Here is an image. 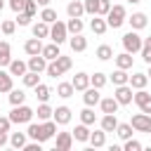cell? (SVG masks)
Wrapping results in <instances>:
<instances>
[{
  "label": "cell",
  "mask_w": 151,
  "mask_h": 151,
  "mask_svg": "<svg viewBox=\"0 0 151 151\" xmlns=\"http://www.w3.org/2000/svg\"><path fill=\"white\" fill-rule=\"evenodd\" d=\"M71 85H73V90H78V92H85V90L90 87V76L80 71V73H76V76H73Z\"/></svg>",
  "instance_id": "obj_11"
},
{
  "label": "cell",
  "mask_w": 151,
  "mask_h": 151,
  "mask_svg": "<svg viewBox=\"0 0 151 151\" xmlns=\"http://www.w3.org/2000/svg\"><path fill=\"white\" fill-rule=\"evenodd\" d=\"M125 21H127V17H125V7H123V5H113V7L109 9V14H106V24H109V28H120Z\"/></svg>",
  "instance_id": "obj_2"
},
{
  "label": "cell",
  "mask_w": 151,
  "mask_h": 151,
  "mask_svg": "<svg viewBox=\"0 0 151 151\" xmlns=\"http://www.w3.org/2000/svg\"><path fill=\"white\" fill-rule=\"evenodd\" d=\"M127 2H132V5H134V2H142V0H127Z\"/></svg>",
  "instance_id": "obj_59"
},
{
  "label": "cell",
  "mask_w": 151,
  "mask_h": 151,
  "mask_svg": "<svg viewBox=\"0 0 151 151\" xmlns=\"http://www.w3.org/2000/svg\"><path fill=\"white\" fill-rule=\"evenodd\" d=\"M68 45H71L73 52H85V50H87V38H83L80 33H76V35L68 38Z\"/></svg>",
  "instance_id": "obj_16"
},
{
  "label": "cell",
  "mask_w": 151,
  "mask_h": 151,
  "mask_svg": "<svg viewBox=\"0 0 151 151\" xmlns=\"http://www.w3.org/2000/svg\"><path fill=\"white\" fill-rule=\"evenodd\" d=\"M99 106H101V113H116L120 104L116 101V97H104L99 99Z\"/></svg>",
  "instance_id": "obj_20"
},
{
  "label": "cell",
  "mask_w": 151,
  "mask_h": 151,
  "mask_svg": "<svg viewBox=\"0 0 151 151\" xmlns=\"http://www.w3.org/2000/svg\"><path fill=\"white\" fill-rule=\"evenodd\" d=\"M132 99H134V104L139 106V111H142V113H151V94H149L144 87H142V90H137Z\"/></svg>",
  "instance_id": "obj_7"
},
{
  "label": "cell",
  "mask_w": 151,
  "mask_h": 151,
  "mask_svg": "<svg viewBox=\"0 0 151 151\" xmlns=\"http://www.w3.org/2000/svg\"><path fill=\"white\" fill-rule=\"evenodd\" d=\"M52 106L47 104V101H42L40 106H38V111H35V116H38V120H47V118H52Z\"/></svg>",
  "instance_id": "obj_37"
},
{
  "label": "cell",
  "mask_w": 151,
  "mask_h": 151,
  "mask_svg": "<svg viewBox=\"0 0 151 151\" xmlns=\"http://www.w3.org/2000/svg\"><path fill=\"white\" fill-rule=\"evenodd\" d=\"M42 132H45V137H47V139H52V137H54V132H57V123H54V118H52V120H50V118H47V120H42Z\"/></svg>",
  "instance_id": "obj_43"
},
{
  "label": "cell",
  "mask_w": 151,
  "mask_h": 151,
  "mask_svg": "<svg viewBox=\"0 0 151 151\" xmlns=\"http://www.w3.org/2000/svg\"><path fill=\"white\" fill-rule=\"evenodd\" d=\"M109 9H111V2H109V0H99L97 14H99V17H106V14H109Z\"/></svg>",
  "instance_id": "obj_50"
},
{
  "label": "cell",
  "mask_w": 151,
  "mask_h": 151,
  "mask_svg": "<svg viewBox=\"0 0 151 151\" xmlns=\"http://www.w3.org/2000/svg\"><path fill=\"white\" fill-rule=\"evenodd\" d=\"M83 26H85V24L80 21V17H68V24H66V31L76 35V33H80V31H83Z\"/></svg>",
  "instance_id": "obj_30"
},
{
  "label": "cell",
  "mask_w": 151,
  "mask_h": 151,
  "mask_svg": "<svg viewBox=\"0 0 151 151\" xmlns=\"http://www.w3.org/2000/svg\"><path fill=\"white\" fill-rule=\"evenodd\" d=\"M99 125H101V130H104V132H116V125H118L116 113H104V116H101V120H99Z\"/></svg>",
  "instance_id": "obj_14"
},
{
  "label": "cell",
  "mask_w": 151,
  "mask_h": 151,
  "mask_svg": "<svg viewBox=\"0 0 151 151\" xmlns=\"http://www.w3.org/2000/svg\"><path fill=\"white\" fill-rule=\"evenodd\" d=\"M127 21H130L132 31H142V28H144V26L149 24V19H146V14H144V12H134V14H132V17L127 19Z\"/></svg>",
  "instance_id": "obj_15"
},
{
  "label": "cell",
  "mask_w": 151,
  "mask_h": 151,
  "mask_svg": "<svg viewBox=\"0 0 151 151\" xmlns=\"http://www.w3.org/2000/svg\"><path fill=\"white\" fill-rule=\"evenodd\" d=\"M21 78H24V85H26V87H35V85L40 83V76H38L35 71H26Z\"/></svg>",
  "instance_id": "obj_39"
},
{
  "label": "cell",
  "mask_w": 151,
  "mask_h": 151,
  "mask_svg": "<svg viewBox=\"0 0 151 151\" xmlns=\"http://www.w3.org/2000/svg\"><path fill=\"white\" fill-rule=\"evenodd\" d=\"M0 28H2V33H5V35H12V33H14V28H17V21H9V19H7V21H2V26H0Z\"/></svg>",
  "instance_id": "obj_49"
},
{
  "label": "cell",
  "mask_w": 151,
  "mask_h": 151,
  "mask_svg": "<svg viewBox=\"0 0 151 151\" xmlns=\"http://www.w3.org/2000/svg\"><path fill=\"white\" fill-rule=\"evenodd\" d=\"M17 24H19V26H28V24H31V17H28V14H24V12H19Z\"/></svg>",
  "instance_id": "obj_54"
},
{
  "label": "cell",
  "mask_w": 151,
  "mask_h": 151,
  "mask_svg": "<svg viewBox=\"0 0 151 151\" xmlns=\"http://www.w3.org/2000/svg\"><path fill=\"white\" fill-rule=\"evenodd\" d=\"M99 99H101V94H99V90H97V87H87V90H85V94H83L85 106H97V104H99Z\"/></svg>",
  "instance_id": "obj_17"
},
{
  "label": "cell",
  "mask_w": 151,
  "mask_h": 151,
  "mask_svg": "<svg viewBox=\"0 0 151 151\" xmlns=\"http://www.w3.org/2000/svg\"><path fill=\"white\" fill-rule=\"evenodd\" d=\"M9 127H12L9 116H7V118H5V116H0V132H9Z\"/></svg>",
  "instance_id": "obj_52"
},
{
  "label": "cell",
  "mask_w": 151,
  "mask_h": 151,
  "mask_svg": "<svg viewBox=\"0 0 151 151\" xmlns=\"http://www.w3.org/2000/svg\"><path fill=\"white\" fill-rule=\"evenodd\" d=\"M52 118H54L57 125H66V123L71 120V109H68V106H57V109L52 111Z\"/></svg>",
  "instance_id": "obj_10"
},
{
  "label": "cell",
  "mask_w": 151,
  "mask_h": 151,
  "mask_svg": "<svg viewBox=\"0 0 151 151\" xmlns=\"http://www.w3.org/2000/svg\"><path fill=\"white\" fill-rule=\"evenodd\" d=\"M28 71H35V73H40V71H45L47 68V59L42 57V54H33V57H28Z\"/></svg>",
  "instance_id": "obj_9"
},
{
  "label": "cell",
  "mask_w": 151,
  "mask_h": 151,
  "mask_svg": "<svg viewBox=\"0 0 151 151\" xmlns=\"http://www.w3.org/2000/svg\"><path fill=\"white\" fill-rule=\"evenodd\" d=\"M33 90H35V97H38L40 101H47V99H50V94H52V90H50L47 85H42V83H38Z\"/></svg>",
  "instance_id": "obj_40"
},
{
  "label": "cell",
  "mask_w": 151,
  "mask_h": 151,
  "mask_svg": "<svg viewBox=\"0 0 151 151\" xmlns=\"http://www.w3.org/2000/svg\"><path fill=\"white\" fill-rule=\"evenodd\" d=\"M33 116H35V111L31 109V106H26V104H17L12 111H9V120L12 123H31L33 120Z\"/></svg>",
  "instance_id": "obj_1"
},
{
  "label": "cell",
  "mask_w": 151,
  "mask_h": 151,
  "mask_svg": "<svg viewBox=\"0 0 151 151\" xmlns=\"http://www.w3.org/2000/svg\"><path fill=\"white\" fill-rule=\"evenodd\" d=\"M142 35L137 33V31H130V33H125L123 35V47H125V52H130V54H134V52H139L142 50Z\"/></svg>",
  "instance_id": "obj_3"
},
{
  "label": "cell",
  "mask_w": 151,
  "mask_h": 151,
  "mask_svg": "<svg viewBox=\"0 0 151 151\" xmlns=\"http://www.w3.org/2000/svg\"><path fill=\"white\" fill-rule=\"evenodd\" d=\"M7 144V132H0V149Z\"/></svg>",
  "instance_id": "obj_55"
},
{
  "label": "cell",
  "mask_w": 151,
  "mask_h": 151,
  "mask_svg": "<svg viewBox=\"0 0 151 151\" xmlns=\"http://www.w3.org/2000/svg\"><path fill=\"white\" fill-rule=\"evenodd\" d=\"M80 120H83L85 125H94V120H97V116H94V111H92V106H85V109L80 111Z\"/></svg>",
  "instance_id": "obj_41"
},
{
  "label": "cell",
  "mask_w": 151,
  "mask_h": 151,
  "mask_svg": "<svg viewBox=\"0 0 151 151\" xmlns=\"http://www.w3.org/2000/svg\"><path fill=\"white\" fill-rule=\"evenodd\" d=\"M40 21H45V24H54V21H57V12H54L52 7H45V9L40 12Z\"/></svg>",
  "instance_id": "obj_45"
},
{
  "label": "cell",
  "mask_w": 151,
  "mask_h": 151,
  "mask_svg": "<svg viewBox=\"0 0 151 151\" xmlns=\"http://www.w3.org/2000/svg\"><path fill=\"white\" fill-rule=\"evenodd\" d=\"M50 38H52V42H57V45H61L66 38H68V31H66V24H61L59 19L54 21V24H50Z\"/></svg>",
  "instance_id": "obj_5"
},
{
  "label": "cell",
  "mask_w": 151,
  "mask_h": 151,
  "mask_svg": "<svg viewBox=\"0 0 151 151\" xmlns=\"http://www.w3.org/2000/svg\"><path fill=\"white\" fill-rule=\"evenodd\" d=\"M24 5H26V0H9V7H12V12H24Z\"/></svg>",
  "instance_id": "obj_51"
},
{
  "label": "cell",
  "mask_w": 151,
  "mask_h": 151,
  "mask_svg": "<svg viewBox=\"0 0 151 151\" xmlns=\"http://www.w3.org/2000/svg\"><path fill=\"white\" fill-rule=\"evenodd\" d=\"M35 12H38V2H35V0H26V5H24V14H28V17L33 19Z\"/></svg>",
  "instance_id": "obj_46"
},
{
  "label": "cell",
  "mask_w": 151,
  "mask_h": 151,
  "mask_svg": "<svg viewBox=\"0 0 151 151\" xmlns=\"http://www.w3.org/2000/svg\"><path fill=\"white\" fill-rule=\"evenodd\" d=\"M146 78L151 80V64H149V71H146Z\"/></svg>",
  "instance_id": "obj_57"
},
{
  "label": "cell",
  "mask_w": 151,
  "mask_h": 151,
  "mask_svg": "<svg viewBox=\"0 0 151 151\" xmlns=\"http://www.w3.org/2000/svg\"><path fill=\"white\" fill-rule=\"evenodd\" d=\"M94 54H97V59H101V61H109V59L113 57V47H111V45H99Z\"/></svg>",
  "instance_id": "obj_33"
},
{
  "label": "cell",
  "mask_w": 151,
  "mask_h": 151,
  "mask_svg": "<svg viewBox=\"0 0 151 151\" xmlns=\"http://www.w3.org/2000/svg\"><path fill=\"white\" fill-rule=\"evenodd\" d=\"M24 151H42V146H40V142H35V139H33L31 144H28V142L24 144Z\"/></svg>",
  "instance_id": "obj_53"
},
{
  "label": "cell",
  "mask_w": 151,
  "mask_h": 151,
  "mask_svg": "<svg viewBox=\"0 0 151 151\" xmlns=\"http://www.w3.org/2000/svg\"><path fill=\"white\" fill-rule=\"evenodd\" d=\"M40 54H42L47 61H52V59H57L61 52H59V45H57V42H50V45H42V52H40Z\"/></svg>",
  "instance_id": "obj_23"
},
{
  "label": "cell",
  "mask_w": 151,
  "mask_h": 151,
  "mask_svg": "<svg viewBox=\"0 0 151 151\" xmlns=\"http://www.w3.org/2000/svg\"><path fill=\"white\" fill-rule=\"evenodd\" d=\"M146 83H149L146 73H132L130 80H127V85H130L132 90H142V87H146Z\"/></svg>",
  "instance_id": "obj_19"
},
{
  "label": "cell",
  "mask_w": 151,
  "mask_h": 151,
  "mask_svg": "<svg viewBox=\"0 0 151 151\" xmlns=\"http://www.w3.org/2000/svg\"><path fill=\"white\" fill-rule=\"evenodd\" d=\"M54 146H57V151H68V149L73 146V134H71V132H59Z\"/></svg>",
  "instance_id": "obj_13"
},
{
  "label": "cell",
  "mask_w": 151,
  "mask_h": 151,
  "mask_svg": "<svg viewBox=\"0 0 151 151\" xmlns=\"http://www.w3.org/2000/svg\"><path fill=\"white\" fill-rule=\"evenodd\" d=\"M66 14H68V17H83V14H85V5H83L80 0H71V2L66 5Z\"/></svg>",
  "instance_id": "obj_22"
},
{
  "label": "cell",
  "mask_w": 151,
  "mask_h": 151,
  "mask_svg": "<svg viewBox=\"0 0 151 151\" xmlns=\"http://www.w3.org/2000/svg\"><path fill=\"white\" fill-rule=\"evenodd\" d=\"M130 125L137 132H151V113H134Z\"/></svg>",
  "instance_id": "obj_4"
},
{
  "label": "cell",
  "mask_w": 151,
  "mask_h": 151,
  "mask_svg": "<svg viewBox=\"0 0 151 151\" xmlns=\"http://www.w3.org/2000/svg\"><path fill=\"white\" fill-rule=\"evenodd\" d=\"M26 71H28L26 61H21V59H12V61H9V73H12V76H24Z\"/></svg>",
  "instance_id": "obj_27"
},
{
  "label": "cell",
  "mask_w": 151,
  "mask_h": 151,
  "mask_svg": "<svg viewBox=\"0 0 151 151\" xmlns=\"http://www.w3.org/2000/svg\"><path fill=\"white\" fill-rule=\"evenodd\" d=\"M94 149H99V146H104L106 144V132L104 130H94V132H90V139H87Z\"/></svg>",
  "instance_id": "obj_25"
},
{
  "label": "cell",
  "mask_w": 151,
  "mask_h": 151,
  "mask_svg": "<svg viewBox=\"0 0 151 151\" xmlns=\"http://www.w3.org/2000/svg\"><path fill=\"white\" fill-rule=\"evenodd\" d=\"M73 92H76V90H73V85H71V83H59V85H57V94H59L61 99L73 97Z\"/></svg>",
  "instance_id": "obj_35"
},
{
  "label": "cell",
  "mask_w": 151,
  "mask_h": 151,
  "mask_svg": "<svg viewBox=\"0 0 151 151\" xmlns=\"http://www.w3.org/2000/svg\"><path fill=\"white\" fill-rule=\"evenodd\" d=\"M142 59L146 61V64H151V35L149 38H144V42H142Z\"/></svg>",
  "instance_id": "obj_44"
},
{
  "label": "cell",
  "mask_w": 151,
  "mask_h": 151,
  "mask_svg": "<svg viewBox=\"0 0 151 151\" xmlns=\"http://www.w3.org/2000/svg\"><path fill=\"white\" fill-rule=\"evenodd\" d=\"M127 80H130V76H127L125 68H116V71L111 73V83H113V85H125Z\"/></svg>",
  "instance_id": "obj_29"
},
{
  "label": "cell",
  "mask_w": 151,
  "mask_h": 151,
  "mask_svg": "<svg viewBox=\"0 0 151 151\" xmlns=\"http://www.w3.org/2000/svg\"><path fill=\"white\" fill-rule=\"evenodd\" d=\"M106 83H109L106 73H99V71H97L94 76H90V85H92V87H97V90H101V87H104Z\"/></svg>",
  "instance_id": "obj_34"
},
{
  "label": "cell",
  "mask_w": 151,
  "mask_h": 151,
  "mask_svg": "<svg viewBox=\"0 0 151 151\" xmlns=\"http://www.w3.org/2000/svg\"><path fill=\"white\" fill-rule=\"evenodd\" d=\"M12 90V73L0 68V92H9Z\"/></svg>",
  "instance_id": "obj_32"
},
{
  "label": "cell",
  "mask_w": 151,
  "mask_h": 151,
  "mask_svg": "<svg viewBox=\"0 0 151 151\" xmlns=\"http://www.w3.org/2000/svg\"><path fill=\"white\" fill-rule=\"evenodd\" d=\"M9 144H12L14 149H24V144H26V132H12Z\"/></svg>",
  "instance_id": "obj_42"
},
{
  "label": "cell",
  "mask_w": 151,
  "mask_h": 151,
  "mask_svg": "<svg viewBox=\"0 0 151 151\" xmlns=\"http://www.w3.org/2000/svg\"><path fill=\"white\" fill-rule=\"evenodd\" d=\"M52 61H54V64L59 66V71H61V73H66V71H68V68L73 66L71 57H64V54H59V57H57V59H52Z\"/></svg>",
  "instance_id": "obj_38"
},
{
  "label": "cell",
  "mask_w": 151,
  "mask_h": 151,
  "mask_svg": "<svg viewBox=\"0 0 151 151\" xmlns=\"http://www.w3.org/2000/svg\"><path fill=\"white\" fill-rule=\"evenodd\" d=\"M83 5H85V14H92L94 17L97 14V7H99V0H85Z\"/></svg>",
  "instance_id": "obj_47"
},
{
  "label": "cell",
  "mask_w": 151,
  "mask_h": 151,
  "mask_svg": "<svg viewBox=\"0 0 151 151\" xmlns=\"http://www.w3.org/2000/svg\"><path fill=\"white\" fill-rule=\"evenodd\" d=\"M12 61V47L7 40H0V66H9Z\"/></svg>",
  "instance_id": "obj_21"
},
{
  "label": "cell",
  "mask_w": 151,
  "mask_h": 151,
  "mask_svg": "<svg viewBox=\"0 0 151 151\" xmlns=\"http://www.w3.org/2000/svg\"><path fill=\"white\" fill-rule=\"evenodd\" d=\"M35 2H38V5H42V7H47V5H50V0H35Z\"/></svg>",
  "instance_id": "obj_56"
},
{
  "label": "cell",
  "mask_w": 151,
  "mask_h": 151,
  "mask_svg": "<svg viewBox=\"0 0 151 151\" xmlns=\"http://www.w3.org/2000/svg\"><path fill=\"white\" fill-rule=\"evenodd\" d=\"M24 101H26V92H24V90H14V87H12V90H9V104H12V106H17V104H24Z\"/></svg>",
  "instance_id": "obj_36"
},
{
  "label": "cell",
  "mask_w": 151,
  "mask_h": 151,
  "mask_svg": "<svg viewBox=\"0 0 151 151\" xmlns=\"http://www.w3.org/2000/svg\"><path fill=\"white\" fill-rule=\"evenodd\" d=\"M113 97H116V101L118 104H132V97H134V92H132V87L125 83V85H116V90H113Z\"/></svg>",
  "instance_id": "obj_6"
},
{
  "label": "cell",
  "mask_w": 151,
  "mask_h": 151,
  "mask_svg": "<svg viewBox=\"0 0 151 151\" xmlns=\"http://www.w3.org/2000/svg\"><path fill=\"white\" fill-rule=\"evenodd\" d=\"M71 134H73V139H76V142H87V139H90V130H87V125H85V123L76 125V130H73Z\"/></svg>",
  "instance_id": "obj_28"
},
{
  "label": "cell",
  "mask_w": 151,
  "mask_h": 151,
  "mask_svg": "<svg viewBox=\"0 0 151 151\" xmlns=\"http://www.w3.org/2000/svg\"><path fill=\"white\" fill-rule=\"evenodd\" d=\"M2 7H5V2H2V0H0V12H2Z\"/></svg>",
  "instance_id": "obj_58"
},
{
  "label": "cell",
  "mask_w": 151,
  "mask_h": 151,
  "mask_svg": "<svg viewBox=\"0 0 151 151\" xmlns=\"http://www.w3.org/2000/svg\"><path fill=\"white\" fill-rule=\"evenodd\" d=\"M123 149H125V151H142V144L130 137V139H125V146H123Z\"/></svg>",
  "instance_id": "obj_48"
},
{
  "label": "cell",
  "mask_w": 151,
  "mask_h": 151,
  "mask_svg": "<svg viewBox=\"0 0 151 151\" xmlns=\"http://www.w3.org/2000/svg\"><path fill=\"white\" fill-rule=\"evenodd\" d=\"M24 52H26L28 57L40 54V52H42V40H40V38H35V35H33V38H28V40L24 42Z\"/></svg>",
  "instance_id": "obj_8"
},
{
  "label": "cell",
  "mask_w": 151,
  "mask_h": 151,
  "mask_svg": "<svg viewBox=\"0 0 151 151\" xmlns=\"http://www.w3.org/2000/svg\"><path fill=\"white\" fill-rule=\"evenodd\" d=\"M31 31H33V35H35V38H40V40H42V38H50V24H45V21L33 24V28H31Z\"/></svg>",
  "instance_id": "obj_26"
},
{
  "label": "cell",
  "mask_w": 151,
  "mask_h": 151,
  "mask_svg": "<svg viewBox=\"0 0 151 151\" xmlns=\"http://www.w3.org/2000/svg\"><path fill=\"white\" fill-rule=\"evenodd\" d=\"M113 59H116V66L118 68H132V54L130 52H123V54H113Z\"/></svg>",
  "instance_id": "obj_24"
},
{
  "label": "cell",
  "mask_w": 151,
  "mask_h": 151,
  "mask_svg": "<svg viewBox=\"0 0 151 151\" xmlns=\"http://www.w3.org/2000/svg\"><path fill=\"white\" fill-rule=\"evenodd\" d=\"M26 137H31V139H35V142H47V137H45V132H42V125H38V123H28V130H26Z\"/></svg>",
  "instance_id": "obj_12"
},
{
  "label": "cell",
  "mask_w": 151,
  "mask_h": 151,
  "mask_svg": "<svg viewBox=\"0 0 151 151\" xmlns=\"http://www.w3.org/2000/svg\"><path fill=\"white\" fill-rule=\"evenodd\" d=\"M90 28H92V33L104 35V33H106V28H109V24H106V19H101L99 14H94V19L90 21Z\"/></svg>",
  "instance_id": "obj_18"
},
{
  "label": "cell",
  "mask_w": 151,
  "mask_h": 151,
  "mask_svg": "<svg viewBox=\"0 0 151 151\" xmlns=\"http://www.w3.org/2000/svg\"><path fill=\"white\" fill-rule=\"evenodd\" d=\"M116 134H118L123 142L130 139V137H132V125H130V123H118V125H116Z\"/></svg>",
  "instance_id": "obj_31"
}]
</instances>
